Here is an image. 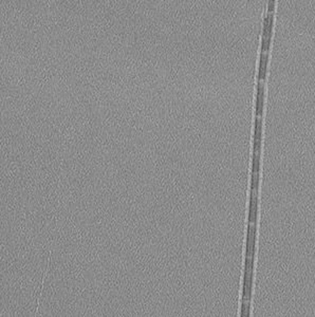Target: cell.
I'll use <instances>...</instances> for the list:
<instances>
[]
</instances>
